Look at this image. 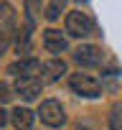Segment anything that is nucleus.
I'll list each match as a JSON object with an SVG mask.
<instances>
[{"instance_id": "obj_8", "label": "nucleus", "mask_w": 122, "mask_h": 130, "mask_svg": "<svg viewBox=\"0 0 122 130\" xmlns=\"http://www.w3.org/2000/svg\"><path fill=\"white\" fill-rule=\"evenodd\" d=\"M64 74H69V67L61 56H53L48 61H43V69H41V79L43 82H58Z\"/></svg>"}, {"instance_id": "obj_6", "label": "nucleus", "mask_w": 122, "mask_h": 130, "mask_svg": "<svg viewBox=\"0 0 122 130\" xmlns=\"http://www.w3.org/2000/svg\"><path fill=\"white\" fill-rule=\"evenodd\" d=\"M43 69V61H38L36 56H28V59H18L8 67V74H13L15 79L21 77H38Z\"/></svg>"}, {"instance_id": "obj_15", "label": "nucleus", "mask_w": 122, "mask_h": 130, "mask_svg": "<svg viewBox=\"0 0 122 130\" xmlns=\"http://www.w3.org/2000/svg\"><path fill=\"white\" fill-rule=\"evenodd\" d=\"M10 92H13V89H10V87H8L5 82H0V105H5V102H8L10 97H13Z\"/></svg>"}, {"instance_id": "obj_11", "label": "nucleus", "mask_w": 122, "mask_h": 130, "mask_svg": "<svg viewBox=\"0 0 122 130\" xmlns=\"http://www.w3.org/2000/svg\"><path fill=\"white\" fill-rule=\"evenodd\" d=\"M66 3H69V0H51V3L46 5V13H43V15H46V21H51V23H53V21H58V18H61V13L66 10Z\"/></svg>"}, {"instance_id": "obj_7", "label": "nucleus", "mask_w": 122, "mask_h": 130, "mask_svg": "<svg viewBox=\"0 0 122 130\" xmlns=\"http://www.w3.org/2000/svg\"><path fill=\"white\" fill-rule=\"evenodd\" d=\"M43 48L48 54H53V56L64 54V51H69V36L56 31V28H46L43 31Z\"/></svg>"}, {"instance_id": "obj_14", "label": "nucleus", "mask_w": 122, "mask_h": 130, "mask_svg": "<svg viewBox=\"0 0 122 130\" xmlns=\"http://www.w3.org/2000/svg\"><path fill=\"white\" fill-rule=\"evenodd\" d=\"M10 36H13V33H10L8 28H0V56H3L5 48L10 46Z\"/></svg>"}, {"instance_id": "obj_4", "label": "nucleus", "mask_w": 122, "mask_h": 130, "mask_svg": "<svg viewBox=\"0 0 122 130\" xmlns=\"http://www.w3.org/2000/svg\"><path fill=\"white\" fill-rule=\"evenodd\" d=\"M71 56H74V61L79 64V67H84V69H97V67L104 64V51H102V46H94V43L76 46Z\"/></svg>"}, {"instance_id": "obj_2", "label": "nucleus", "mask_w": 122, "mask_h": 130, "mask_svg": "<svg viewBox=\"0 0 122 130\" xmlns=\"http://www.w3.org/2000/svg\"><path fill=\"white\" fill-rule=\"evenodd\" d=\"M69 87H71L79 97H87V100H94V97L102 94V82H99L97 77H92V74H82V72L69 77Z\"/></svg>"}, {"instance_id": "obj_13", "label": "nucleus", "mask_w": 122, "mask_h": 130, "mask_svg": "<svg viewBox=\"0 0 122 130\" xmlns=\"http://www.w3.org/2000/svg\"><path fill=\"white\" fill-rule=\"evenodd\" d=\"M109 130H122V102H114L109 110Z\"/></svg>"}, {"instance_id": "obj_3", "label": "nucleus", "mask_w": 122, "mask_h": 130, "mask_svg": "<svg viewBox=\"0 0 122 130\" xmlns=\"http://www.w3.org/2000/svg\"><path fill=\"white\" fill-rule=\"evenodd\" d=\"M36 115H38L41 122L48 125V127H61V125H66V110H64V105H61L58 100H43Z\"/></svg>"}, {"instance_id": "obj_16", "label": "nucleus", "mask_w": 122, "mask_h": 130, "mask_svg": "<svg viewBox=\"0 0 122 130\" xmlns=\"http://www.w3.org/2000/svg\"><path fill=\"white\" fill-rule=\"evenodd\" d=\"M5 122H8V112H3V110H0V127H3Z\"/></svg>"}, {"instance_id": "obj_10", "label": "nucleus", "mask_w": 122, "mask_h": 130, "mask_svg": "<svg viewBox=\"0 0 122 130\" xmlns=\"http://www.w3.org/2000/svg\"><path fill=\"white\" fill-rule=\"evenodd\" d=\"M33 120H36V115L28 107H15L10 112V122L15 125V130H31L33 127Z\"/></svg>"}, {"instance_id": "obj_12", "label": "nucleus", "mask_w": 122, "mask_h": 130, "mask_svg": "<svg viewBox=\"0 0 122 130\" xmlns=\"http://www.w3.org/2000/svg\"><path fill=\"white\" fill-rule=\"evenodd\" d=\"M26 21L31 23V26H36L38 23V15H41V8H43V3L41 0H26Z\"/></svg>"}, {"instance_id": "obj_17", "label": "nucleus", "mask_w": 122, "mask_h": 130, "mask_svg": "<svg viewBox=\"0 0 122 130\" xmlns=\"http://www.w3.org/2000/svg\"><path fill=\"white\" fill-rule=\"evenodd\" d=\"M82 3H87V0H82Z\"/></svg>"}, {"instance_id": "obj_5", "label": "nucleus", "mask_w": 122, "mask_h": 130, "mask_svg": "<svg viewBox=\"0 0 122 130\" xmlns=\"http://www.w3.org/2000/svg\"><path fill=\"white\" fill-rule=\"evenodd\" d=\"M41 89H43V79H41V77H21V79H15V84H13V92H15L18 97H23L26 102L36 100V97L41 94Z\"/></svg>"}, {"instance_id": "obj_9", "label": "nucleus", "mask_w": 122, "mask_h": 130, "mask_svg": "<svg viewBox=\"0 0 122 130\" xmlns=\"http://www.w3.org/2000/svg\"><path fill=\"white\" fill-rule=\"evenodd\" d=\"M33 28H36V26H31V23L26 21V26H23L21 31H15V54H18L21 59H28L31 51H33V41H31Z\"/></svg>"}, {"instance_id": "obj_1", "label": "nucleus", "mask_w": 122, "mask_h": 130, "mask_svg": "<svg viewBox=\"0 0 122 130\" xmlns=\"http://www.w3.org/2000/svg\"><path fill=\"white\" fill-rule=\"evenodd\" d=\"M66 36H71V38H89V36H94V21H92V15L82 13V10L66 13Z\"/></svg>"}]
</instances>
